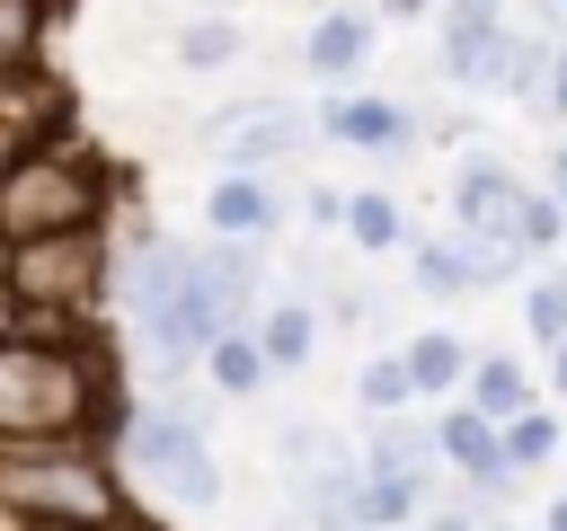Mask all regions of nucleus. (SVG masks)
Returning <instances> with one entry per match:
<instances>
[{
	"label": "nucleus",
	"instance_id": "17",
	"mask_svg": "<svg viewBox=\"0 0 567 531\" xmlns=\"http://www.w3.org/2000/svg\"><path fill=\"white\" fill-rule=\"evenodd\" d=\"M44 44V0H0V80H27Z\"/></svg>",
	"mask_w": 567,
	"mask_h": 531
},
{
	"label": "nucleus",
	"instance_id": "33",
	"mask_svg": "<svg viewBox=\"0 0 567 531\" xmlns=\"http://www.w3.org/2000/svg\"><path fill=\"white\" fill-rule=\"evenodd\" d=\"M549 531H567V496H558V504H549Z\"/></svg>",
	"mask_w": 567,
	"mask_h": 531
},
{
	"label": "nucleus",
	"instance_id": "7",
	"mask_svg": "<svg viewBox=\"0 0 567 531\" xmlns=\"http://www.w3.org/2000/svg\"><path fill=\"white\" fill-rule=\"evenodd\" d=\"M195 292L213 301L221 336H230L239 319H257V248H248V239H213V248H195Z\"/></svg>",
	"mask_w": 567,
	"mask_h": 531
},
{
	"label": "nucleus",
	"instance_id": "9",
	"mask_svg": "<svg viewBox=\"0 0 567 531\" xmlns=\"http://www.w3.org/2000/svg\"><path fill=\"white\" fill-rule=\"evenodd\" d=\"M434 451H443V460H452V469H461V478H470L478 496L514 478V469H505V451H496V425H487V416H470V407H461V416H443Z\"/></svg>",
	"mask_w": 567,
	"mask_h": 531
},
{
	"label": "nucleus",
	"instance_id": "27",
	"mask_svg": "<svg viewBox=\"0 0 567 531\" xmlns=\"http://www.w3.org/2000/svg\"><path fill=\"white\" fill-rule=\"evenodd\" d=\"M540 248H558V204L549 195H532V212H523V257H540Z\"/></svg>",
	"mask_w": 567,
	"mask_h": 531
},
{
	"label": "nucleus",
	"instance_id": "30",
	"mask_svg": "<svg viewBox=\"0 0 567 531\" xmlns=\"http://www.w3.org/2000/svg\"><path fill=\"white\" fill-rule=\"evenodd\" d=\"M27 531H115V522H27Z\"/></svg>",
	"mask_w": 567,
	"mask_h": 531
},
{
	"label": "nucleus",
	"instance_id": "14",
	"mask_svg": "<svg viewBox=\"0 0 567 531\" xmlns=\"http://www.w3.org/2000/svg\"><path fill=\"white\" fill-rule=\"evenodd\" d=\"M301 53H310V71H328V80H346V71H354V62L372 53V18H354V9H337V18H319V27H310V44H301Z\"/></svg>",
	"mask_w": 567,
	"mask_h": 531
},
{
	"label": "nucleus",
	"instance_id": "31",
	"mask_svg": "<svg viewBox=\"0 0 567 531\" xmlns=\"http://www.w3.org/2000/svg\"><path fill=\"white\" fill-rule=\"evenodd\" d=\"M549 354H558V363H549V372H558V389H567V336H558V345H549Z\"/></svg>",
	"mask_w": 567,
	"mask_h": 531
},
{
	"label": "nucleus",
	"instance_id": "28",
	"mask_svg": "<svg viewBox=\"0 0 567 531\" xmlns=\"http://www.w3.org/2000/svg\"><path fill=\"white\" fill-rule=\"evenodd\" d=\"M532 106H549V115H567V53H558V62L540 71V97H532Z\"/></svg>",
	"mask_w": 567,
	"mask_h": 531
},
{
	"label": "nucleus",
	"instance_id": "5",
	"mask_svg": "<svg viewBox=\"0 0 567 531\" xmlns=\"http://www.w3.org/2000/svg\"><path fill=\"white\" fill-rule=\"evenodd\" d=\"M115 478H133V487H151L159 504H186V513H204L221 496V460H213L195 407H133L115 425Z\"/></svg>",
	"mask_w": 567,
	"mask_h": 531
},
{
	"label": "nucleus",
	"instance_id": "20",
	"mask_svg": "<svg viewBox=\"0 0 567 531\" xmlns=\"http://www.w3.org/2000/svg\"><path fill=\"white\" fill-rule=\"evenodd\" d=\"M496 451H505V469H540V460L558 451V425H549L540 407H523L514 425H496Z\"/></svg>",
	"mask_w": 567,
	"mask_h": 531
},
{
	"label": "nucleus",
	"instance_id": "15",
	"mask_svg": "<svg viewBox=\"0 0 567 531\" xmlns=\"http://www.w3.org/2000/svg\"><path fill=\"white\" fill-rule=\"evenodd\" d=\"M310 345H319V327H310V310L301 301H275V310H257V354H266V372L284 363H310Z\"/></svg>",
	"mask_w": 567,
	"mask_h": 531
},
{
	"label": "nucleus",
	"instance_id": "3",
	"mask_svg": "<svg viewBox=\"0 0 567 531\" xmlns=\"http://www.w3.org/2000/svg\"><path fill=\"white\" fill-rule=\"evenodd\" d=\"M106 221V177L89 150H62V142H27L0 159V239L27 248V239H53V230H97Z\"/></svg>",
	"mask_w": 567,
	"mask_h": 531
},
{
	"label": "nucleus",
	"instance_id": "21",
	"mask_svg": "<svg viewBox=\"0 0 567 531\" xmlns=\"http://www.w3.org/2000/svg\"><path fill=\"white\" fill-rule=\"evenodd\" d=\"M230 53H239V27H230V18H195V27H177V62H186V71H221Z\"/></svg>",
	"mask_w": 567,
	"mask_h": 531
},
{
	"label": "nucleus",
	"instance_id": "1",
	"mask_svg": "<svg viewBox=\"0 0 567 531\" xmlns=\"http://www.w3.org/2000/svg\"><path fill=\"white\" fill-rule=\"evenodd\" d=\"M106 416V363L89 336L9 327L0 336V451L18 442H89Z\"/></svg>",
	"mask_w": 567,
	"mask_h": 531
},
{
	"label": "nucleus",
	"instance_id": "2",
	"mask_svg": "<svg viewBox=\"0 0 567 531\" xmlns=\"http://www.w3.org/2000/svg\"><path fill=\"white\" fill-rule=\"evenodd\" d=\"M0 522H133L124 478L97 442H18L0 451Z\"/></svg>",
	"mask_w": 567,
	"mask_h": 531
},
{
	"label": "nucleus",
	"instance_id": "23",
	"mask_svg": "<svg viewBox=\"0 0 567 531\" xmlns=\"http://www.w3.org/2000/svg\"><path fill=\"white\" fill-rule=\"evenodd\" d=\"M354 398H363L372 416H399V407L416 398V389H408V363H399V354H381V363H363V381H354Z\"/></svg>",
	"mask_w": 567,
	"mask_h": 531
},
{
	"label": "nucleus",
	"instance_id": "10",
	"mask_svg": "<svg viewBox=\"0 0 567 531\" xmlns=\"http://www.w3.org/2000/svg\"><path fill=\"white\" fill-rule=\"evenodd\" d=\"M204 212H213V230H221V239H248V248L275 230V195H266L257 177H239V168H230V177L204 195Z\"/></svg>",
	"mask_w": 567,
	"mask_h": 531
},
{
	"label": "nucleus",
	"instance_id": "4",
	"mask_svg": "<svg viewBox=\"0 0 567 531\" xmlns=\"http://www.w3.org/2000/svg\"><path fill=\"white\" fill-rule=\"evenodd\" d=\"M9 301H18V327L89 336V319L106 301V239L97 230H53V239L9 248Z\"/></svg>",
	"mask_w": 567,
	"mask_h": 531
},
{
	"label": "nucleus",
	"instance_id": "25",
	"mask_svg": "<svg viewBox=\"0 0 567 531\" xmlns=\"http://www.w3.org/2000/svg\"><path fill=\"white\" fill-rule=\"evenodd\" d=\"M523 319H532V336H540V345H558V336H567V283H558V274H549V283H532Z\"/></svg>",
	"mask_w": 567,
	"mask_h": 531
},
{
	"label": "nucleus",
	"instance_id": "24",
	"mask_svg": "<svg viewBox=\"0 0 567 531\" xmlns=\"http://www.w3.org/2000/svg\"><path fill=\"white\" fill-rule=\"evenodd\" d=\"M416 283H425V292H470L478 274H470V257H461V248L425 239V248H416Z\"/></svg>",
	"mask_w": 567,
	"mask_h": 531
},
{
	"label": "nucleus",
	"instance_id": "32",
	"mask_svg": "<svg viewBox=\"0 0 567 531\" xmlns=\"http://www.w3.org/2000/svg\"><path fill=\"white\" fill-rule=\"evenodd\" d=\"M549 204H558V212H567V150H558V195H549Z\"/></svg>",
	"mask_w": 567,
	"mask_h": 531
},
{
	"label": "nucleus",
	"instance_id": "11",
	"mask_svg": "<svg viewBox=\"0 0 567 531\" xmlns=\"http://www.w3.org/2000/svg\"><path fill=\"white\" fill-rule=\"evenodd\" d=\"M425 460H434V434L408 425V416H381V434L363 451V478H416L425 487Z\"/></svg>",
	"mask_w": 567,
	"mask_h": 531
},
{
	"label": "nucleus",
	"instance_id": "19",
	"mask_svg": "<svg viewBox=\"0 0 567 531\" xmlns=\"http://www.w3.org/2000/svg\"><path fill=\"white\" fill-rule=\"evenodd\" d=\"M399 363H408V389H452V381L470 372V354H461L452 336H416Z\"/></svg>",
	"mask_w": 567,
	"mask_h": 531
},
{
	"label": "nucleus",
	"instance_id": "18",
	"mask_svg": "<svg viewBox=\"0 0 567 531\" xmlns=\"http://www.w3.org/2000/svg\"><path fill=\"white\" fill-rule=\"evenodd\" d=\"M204 372H213V389L248 398V389L266 381V354H257V336H239V327H230V336H213V345H204Z\"/></svg>",
	"mask_w": 567,
	"mask_h": 531
},
{
	"label": "nucleus",
	"instance_id": "6",
	"mask_svg": "<svg viewBox=\"0 0 567 531\" xmlns=\"http://www.w3.org/2000/svg\"><path fill=\"white\" fill-rule=\"evenodd\" d=\"M452 204H461V257H470V274L487 283V274H505L514 257H523V212H532V195L505 177V168H461V186H452Z\"/></svg>",
	"mask_w": 567,
	"mask_h": 531
},
{
	"label": "nucleus",
	"instance_id": "26",
	"mask_svg": "<svg viewBox=\"0 0 567 531\" xmlns=\"http://www.w3.org/2000/svg\"><path fill=\"white\" fill-rule=\"evenodd\" d=\"M328 460H337V442H328L319 425H284V469H292V478H310V469H328Z\"/></svg>",
	"mask_w": 567,
	"mask_h": 531
},
{
	"label": "nucleus",
	"instance_id": "29",
	"mask_svg": "<svg viewBox=\"0 0 567 531\" xmlns=\"http://www.w3.org/2000/svg\"><path fill=\"white\" fill-rule=\"evenodd\" d=\"M18 327V301H9V239H0V336Z\"/></svg>",
	"mask_w": 567,
	"mask_h": 531
},
{
	"label": "nucleus",
	"instance_id": "35",
	"mask_svg": "<svg viewBox=\"0 0 567 531\" xmlns=\"http://www.w3.org/2000/svg\"><path fill=\"white\" fill-rule=\"evenodd\" d=\"M124 531H151V522H124Z\"/></svg>",
	"mask_w": 567,
	"mask_h": 531
},
{
	"label": "nucleus",
	"instance_id": "16",
	"mask_svg": "<svg viewBox=\"0 0 567 531\" xmlns=\"http://www.w3.org/2000/svg\"><path fill=\"white\" fill-rule=\"evenodd\" d=\"M416 478H363L354 469V531H390V522H408L416 513Z\"/></svg>",
	"mask_w": 567,
	"mask_h": 531
},
{
	"label": "nucleus",
	"instance_id": "36",
	"mask_svg": "<svg viewBox=\"0 0 567 531\" xmlns=\"http://www.w3.org/2000/svg\"><path fill=\"white\" fill-rule=\"evenodd\" d=\"M487 531H496V522H487Z\"/></svg>",
	"mask_w": 567,
	"mask_h": 531
},
{
	"label": "nucleus",
	"instance_id": "12",
	"mask_svg": "<svg viewBox=\"0 0 567 531\" xmlns=\"http://www.w3.org/2000/svg\"><path fill=\"white\" fill-rule=\"evenodd\" d=\"M328 133H337V142H363V150H399V142H408V115H399L390 97H337V106H328Z\"/></svg>",
	"mask_w": 567,
	"mask_h": 531
},
{
	"label": "nucleus",
	"instance_id": "34",
	"mask_svg": "<svg viewBox=\"0 0 567 531\" xmlns=\"http://www.w3.org/2000/svg\"><path fill=\"white\" fill-rule=\"evenodd\" d=\"M540 9H549V18H567V0H540Z\"/></svg>",
	"mask_w": 567,
	"mask_h": 531
},
{
	"label": "nucleus",
	"instance_id": "13",
	"mask_svg": "<svg viewBox=\"0 0 567 531\" xmlns=\"http://www.w3.org/2000/svg\"><path fill=\"white\" fill-rule=\"evenodd\" d=\"M523 407H532V381H523V363H505V354L470 363V416H487V425H514Z\"/></svg>",
	"mask_w": 567,
	"mask_h": 531
},
{
	"label": "nucleus",
	"instance_id": "22",
	"mask_svg": "<svg viewBox=\"0 0 567 531\" xmlns=\"http://www.w3.org/2000/svg\"><path fill=\"white\" fill-rule=\"evenodd\" d=\"M337 221L354 230V248H399V204H390V195H354Z\"/></svg>",
	"mask_w": 567,
	"mask_h": 531
},
{
	"label": "nucleus",
	"instance_id": "8",
	"mask_svg": "<svg viewBox=\"0 0 567 531\" xmlns=\"http://www.w3.org/2000/svg\"><path fill=\"white\" fill-rule=\"evenodd\" d=\"M213 142L230 150V168H239V177H257L266 159L301 150V115H292V106H248V115H221V124H213Z\"/></svg>",
	"mask_w": 567,
	"mask_h": 531
}]
</instances>
